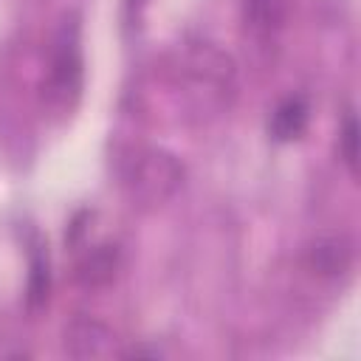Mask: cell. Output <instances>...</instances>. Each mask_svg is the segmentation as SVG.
I'll use <instances>...</instances> for the list:
<instances>
[{
    "instance_id": "1",
    "label": "cell",
    "mask_w": 361,
    "mask_h": 361,
    "mask_svg": "<svg viewBox=\"0 0 361 361\" xmlns=\"http://www.w3.org/2000/svg\"><path fill=\"white\" fill-rule=\"evenodd\" d=\"M169 82L189 118L206 121L228 110L234 96V62L212 42H192L175 54Z\"/></svg>"
},
{
    "instance_id": "2",
    "label": "cell",
    "mask_w": 361,
    "mask_h": 361,
    "mask_svg": "<svg viewBox=\"0 0 361 361\" xmlns=\"http://www.w3.org/2000/svg\"><path fill=\"white\" fill-rule=\"evenodd\" d=\"M85 93V51H82V20L76 11L62 14L56 23L48 51L45 71L39 79L42 110L54 121H65L76 113Z\"/></svg>"
},
{
    "instance_id": "3",
    "label": "cell",
    "mask_w": 361,
    "mask_h": 361,
    "mask_svg": "<svg viewBox=\"0 0 361 361\" xmlns=\"http://www.w3.org/2000/svg\"><path fill=\"white\" fill-rule=\"evenodd\" d=\"M118 175H121V189H124L127 200L141 212L161 209L166 200L175 197V192L183 183L180 161L161 147L133 149L121 161Z\"/></svg>"
},
{
    "instance_id": "4",
    "label": "cell",
    "mask_w": 361,
    "mask_h": 361,
    "mask_svg": "<svg viewBox=\"0 0 361 361\" xmlns=\"http://www.w3.org/2000/svg\"><path fill=\"white\" fill-rule=\"evenodd\" d=\"M302 265L316 279H341L353 268V243L344 234H322L307 243Z\"/></svg>"
},
{
    "instance_id": "5",
    "label": "cell",
    "mask_w": 361,
    "mask_h": 361,
    "mask_svg": "<svg viewBox=\"0 0 361 361\" xmlns=\"http://www.w3.org/2000/svg\"><path fill=\"white\" fill-rule=\"evenodd\" d=\"M65 353L73 358H104L116 353V336L107 324L79 316L65 327Z\"/></svg>"
},
{
    "instance_id": "6",
    "label": "cell",
    "mask_w": 361,
    "mask_h": 361,
    "mask_svg": "<svg viewBox=\"0 0 361 361\" xmlns=\"http://www.w3.org/2000/svg\"><path fill=\"white\" fill-rule=\"evenodd\" d=\"M290 0H243V28L257 42H271L288 25Z\"/></svg>"
},
{
    "instance_id": "7",
    "label": "cell",
    "mask_w": 361,
    "mask_h": 361,
    "mask_svg": "<svg viewBox=\"0 0 361 361\" xmlns=\"http://www.w3.org/2000/svg\"><path fill=\"white\" fill-rule=\"evenodd\" d=\"M118 265H121V254H118V245H110V243H99V245H90L85 254H79L76 259V282L87 290H96V288H107L116 274H118Z\"/></svg>"
},
{
    "instance_id": "8",
    "label": "cell",
    "mask_w": 361,
    "mask_h": 361,
    "mask_svg": "<svg viewBox=\"0 0 361 361\" xmlns=\"http://www.w3.org/2000/svg\"><path fill=\"white\" fill-rule=\"evenodd\" d=\"M307 118H310L307 102L302 96H288L274 107V113L268 118V133L274 141L290 144V141L302 138V133L307 130Z\"/></svg>"
},
{
    "instance_id": "9",
    "label": "cell",
    "mask_w": 361,
    "mask_h": 361,
    "mask_svg": "<svg viewBox=\"0 0 361 361\" xmlns=\"http://www.w3.org/2000/svg\"><path fill=\"white\" fill-rule=\"evenodd\" d=\"M51 296V259L48 245L34 237L28 251V282H25V305L28 310H39Z\"/></svg>"
},
{
    "instance_id": "10",
    "label": "cell",
    "mask_w": 361,
    "mask_h": 361,
    "mask_svg": "<svg viewBox=\"0 0 361 361\" xmlns=\"http://www.w3.org/2000/svg\"><path fill=\"white\" fill-rule=\"evenodd\" d=\"M338 155L344 161V166L355 175L358 172V121L355 113H347L338 130Z\"/></svg>"
},
{
    "instance_id": "11",
    "label": "cell",
    "mask_w": 361,
    "mask_h": 361,
    "mask_svg": "<svg viewBox=\"0 0 361 361\" xmlns=\"http://www.w3.org/2000/svg\"><path fill=\"white\" fill-rule=\"evenodd\" d=\"M124 3H127V8H130V11H141L149 0H124Z\"/></svg>"
}]
</instances>
